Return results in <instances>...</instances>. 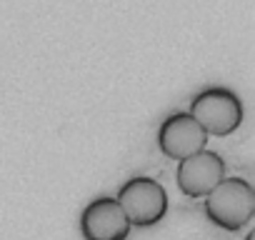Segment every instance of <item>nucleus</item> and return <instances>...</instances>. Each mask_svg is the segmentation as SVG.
<instances>
[{
	"instance_id": "nucleus-4",
	"label": "nucleus",
	"mask_w": 255,
	"mask_h": 240,
	"mask_svg": "<svg viewBox=\"0 0 255 240\" xmlns=\"http://www.w3.org/2000/svg\"><path fill=\"white\" fill-rule=\"evenodd\" d=\"M223 178H225V163L215 150L203 148L178 160V170H175L178 190L190 200H203Z\"/></svg>"
},
{
	"instance_id": "nucleus-1",
	"label": "nucleus",
	"mask_w": 255,
	"mask_h": 240,
	"mask_svg": "<svg viewBox=\"0 0 255 240\" xmlns=\"http://www.w3.org/2000/svg\"><path fill=\"white\" fill-rule=\"evenodd\" d=\"M203 210L220 230L238 233L255 218V190L245 178H223L203 198Z\"/></svg>"
},
{
	"instance_id": "nucleus-5",
	"label": "nucleus",
	"mask_w": 255,
	"mask_h": 240,
	"mask_svg": "<svg viewBox=\"0 0 255 240\" xmlns=\"http://www.w3.org/2000/svg\"><path fill=\"white\" fill-rule=\"evenodd\" d=\"M78 225H80L83 240H128L133 230L123 208L110 195H100L90 200L83 208Z\"/></svg>"
},
{
	"instance_id": "nucleus-6",
	"label": "nucleus",
	"mask_w": 255,
	"mask_h": 240,
	"mask_svg": "<svg viewBox=\"0 0 255 240\" xmlns=\"http://www.w3.org/2000/svg\"><path fill=\"white\" fill-rule=\"evenodd\" d=\"M208 133L190 113H173L158 128V148L170 160H183L208 145Z\"/></svg>"
},
{
	"instance_id": "nucleus-2",
	"label": "nucleus",
	"mask_w": 255,
	"mask_h": 240,
	"mask_svg": "<svg viewBox=\"0 0 255 240\" xmlns=\"http://www.w3.org/2000/svg\"><path fill=\"white\" fill-rule=\"evenodd\" d=\"M115 200L123 208L125 218L130 220V225L135 228L158 225L168 215V208H170L165 188L155 178H148V175H135L128 183H123Z\"/></svg>"
},
{
	"instance_id": "nucleus-3",
	"label": "nucleus",
	"mask_w": 255,
	"mask_h": 240,
	"mask_svg": "<svg viewBox=\"0 0 255 240\" xmlns=\"http://www.w3.org/2000/svg\"><path fill=\"white\" fill-rule=\"evenodd\" d=\"M188 113L198 120V125L208 135L215 138H225L235 133L243 123V103L228 88H208L198 93Z\"/></svg>"
},
{
	"instance_id": "nucleus-7",
	"label": "nucleus",
	"mask_w": 255,
	"mask_h": 240,
	"mask_svg": "<svg viewBox=\"0 0 255 240\" xmlns=\"http://www.w3.org/2000/svg\"><path fill=\"white\" fill-rule=\"evenodd\" d=\"M245 240H255V230H250V233L245 235Z\"/></svg>"
}]
</instances>
